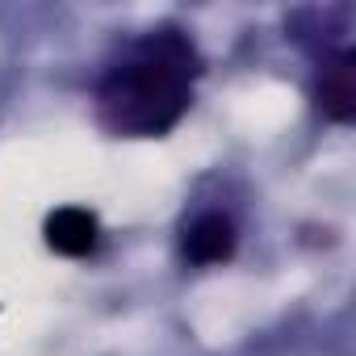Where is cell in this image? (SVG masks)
Here are the masks:
<instances>
[{"label":"cell","instance_id":"1","mask_svg":"<svg viewBox=\"0 0 356 356\" xmlns=\"http://www.w3.org/2000/svg\"><path fill=\"white\" fill-rule=\"evenodd\" d=\"M206 59L181 26L126 38L101 67L92 109L113 138H163L193 109Z\"/></svg>","mask_w":356,"mask_h":356},{"label":"cell","instance_id":"2","mask_svg":"<svg viewBox=\"0 0 356 356\" xmlns=\"http://www.w3.org/2000/svg\"><path fill=\"white\" fill-rule=\"evenodd\" d=\"M314 59V105L327 122L335 126H352L356 122V51L335 47V51H318Z\"/></svg>","mask_w":356,"mask_h":356},{"label":"cell","instance_id":"3","mask_svg":"<svg viewBox=\"0 0 356 356\" xmlns=\"http://www.w3.org/2000/svg\"><path fill=\"white\" fill-rule=\"evenodd\" d=\"M239 252V222L227 210H197L193 218L181 222V260L210 268V264H231Z\"/></svg>","mask_w":356,"mask_h":356},{"label":"cell","instance_id":"4","mask_svg":"<svg viewBox=\"0 0 356 356\" xmlns=\"http://www.w3.org/2000/svg\"><path fill=\"white\" fill-rule=\"evenodd\" d=\"M42 235H47V248L55 256H67V260H88L101 248V222L84 206H59V210H51L47 222H42Z\"/></svg>","mask_w":356,"mask_h":356}]
</instances>
